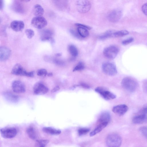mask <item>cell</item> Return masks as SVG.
<instances>
[{
  "label": "cell",
  "instance_id": "cell-1",
  "mask_svg": "<svg viewBox=\"0 0 147 147\" xmlns=\"http://www.w3.org/2000/svg\"><path fill=\"white\" fill-rule=\"evenodd\" d=\"M121 84L122 86L124 89L130 92H135L138 86L137 81L130 77H126L123 78Z\"/></svg>",
  "mask_w": 147,
  "mask_h": 147
},
{
  "label": "cell",
  "instance_id": "cell-2",
  "mask_svg": "<svg viewBox=\"0 0 147 147\" xmlns=\"http://www.w3.org/2000/svg\"><path fill=\"white\" fill-rule=\"evenodd\" d=\"M122 142V139L121 136L115 133L109 134L106 139L107 146L110 147H119L121 145Z\"/></svg>",
  "mask_w": 147,
  "mask_h": 147
},
{
  "label": "cell",
  "instance_id": "cell-3",
  "mask_svg": "<svg viewBox=\"0 0 147 147\" xmlns=\"http://www.w3.org/2000/svg\"><path fill=\"white\" fill-rule=\"evenodd\" d=\"M76 6L78 11L82 13L87 12L91 8V4L88 0H78Z\"/></svg>",
  "mask_w": 147,
  "mask_h": 147
},
{
  "label": "cell",
  "instance_id": "cell-4",
  "mask_svg": "<svg viewBox=\"0 0 147 147\" xmlns=\"http://www.w3.org/2000/svg\"><path fill=\"white\" fill-rule=\"evenodd\" d=\"M102 69L103 73L109 76H114L117 73V70L115 65L111 63L106 62L102 66Z\"/></svg>",
  "mask_w": 147,
  "mask_h": 147
},
{
  "label": "cell",
  "instance_id": "cell-5",
  "mask_svg": "<svg viewBox=\"0 0 147 147\" xmlns=\"http://www.w3.org/2000/svg\"><path fill=\"white\" fill-rule=\"evenodd\" d=\"M119 51V48L115 46H111L105 48L103 50L104 55L107 58L113 59L117 55Z\"/></svg>",
  "mask_w": 147,
  "mask_h": 147
},
{
  "label": "cell",
  "instance_id": "cell-6",
  "mask_svg": "<svg viewBox=\"0 0 147 147\" xmlns=\"http://www.w3.org/2000/svg\"><path fill=\"white\" fill-rule=\"evenodd\" d=\"M0 133L3 138H11L16 136L17 133V130L14 127H5L1 129Z\"/></svg>",
  "mask_w": 147,
  "mask_h": 147
},
{
  "label": "cell",
  "instance_id": "cell-7",
  "mask_svg": "<svg viewBox=\"0 0 147 147\" xmlns=\"http://www.w3.org/2000/svg\"><path fill=\"white\" fill-rule=\"evenodd\" d=\"M32 26L38 29H42L45 27L47 22L46 19L42 16H35L32 18L31 21Z\"/></svg>",
  "mask_w": 147,
  "mask_h": 147
},
{
  "label": "cell",
  "instance_id": "cell-8",
  "mask_svg": "<svg viewBox=\"0 0 147 147\" xmlns=\"http://www.w3.org/2000/svg\"><path fill=\"white\" fill-rule=\"evenodd\" d=\"M49 90L48 88L42 82H39L34 85L33 88L34 93L36 95L46 94Z\"/></svg>",
  "mask_w": 147,
  "mask_h": 147
},
{
  "label": "cell",
  "instance_id": "cell-9",
  "mask_svg": "<svg viewBox=\"0 0 147 147\" xmlns=\"http://www.w3.org/2000/svg\"><path fill=\"white\" fill-rule=\"evenodd\" d=\"M95 91L106 100L114 99L116 97V96L114 94L107 90L105 88L102 87H97L95 89Z\"/></svg>",
  "mask_w": 147,
  "mask_h": 147
},
{
  "label": "cell",
  "instance_id": "cell-10",
  "mask_svg": "<svg viewBox=\"0 0 147 147\" xmlns=\"http://www.w3.org/2000/svg\"><path fill=\"white\" fill-rule=\"evenodd\" d=\"M11 87L13 91L16 93H23L26 91L25 85L20 80L13 81L12 83Z\"/></svg>",
  "mask_w": 147,
  "mask_h": 147
},
{
  "label": "cell",
  "instance_id": "cell-11",
  "mask_svg": "<svg viewBox=\"0 0 147 147\" xmlns=\"http://www.w3.org/2000/svg\"><path fill=\"white\" fill-rule=\"evenodd\" d=\"M122 14V12L120 10L114 9L109 13L107 16L108 19L111 22H116L120 19Z\"/></svg>",
  "mask_w": 147,
  "mask_h": 147
},
{
  "label": "cell",
  "instance_id": "cell-12",
  "mask_svg": "<svg viewBox=\"0 0 147 147\" xmlns=\"http://www.w3.org/2000/svg\"><path fill=\"white\" fill-rule=\"evenodd\" d=\"M27 71L19 64H16L13 67L11 73L14 75L19 76H27Z\"/></svg>",
  "mask_w": 147,
  "mask_h": 147
},
{
  "label": "cell",
  "instance_id": "cell-13",
  "mask_svg": "<svg viewBox=\"0 0 147 147\" xmlns=\"http://www.w3.org/2000/svg\"><path fill=\"white\" fill-rule=\"evenodd\" d=\"M128 107L125 104H121L114 107L112 109V111L115 114L122 116L124 115L128 111Z\"/></svg>",
  "mask_w": 147,
  "mask_h": 147
},
{
  "label": "cell",
  "instance_id": "cell-14",
  "mask_svg": "<svg viewBox=\"0 0 147 147\" xmlns=\"http://www.w3.org/2000/svg\"><path fill=\"white\" fill-rule=\"evenodd\" d=\"M24 22L21 20H16L12 21L10 24L11 29L16 32L22 31L24 28Z\"/></svg>",
  "mask_w": 147,
  "mask_h": 147
},
{
  "label": "cell",
  "instance_id": "cell-15",
  "mask_svg": "<svg viewBox=\"0 0 147 147\" xmlns=\"http://www.w3.org/2000/svg\"><path fill=\"white\" fill-rule=\"evenodd\" d=\"M11 51L8 47L5 46L1 47L0 48V59L1 61L7 60L11 55Z\"/></svg>",
  "mask_w": 147,
  "mask_h": 147
},
{
  "label": "cell",
  "instance_id": "cell-16",
  "mask_svg": "<svg viewBox=\"0 0 147 147\" xmlns=\"http://www.w3.org/2000/svg\"><path fill=\"white\" fill-rule=\"evenodd\" d=\"M53 33L51 30L49 29H45L41 32L40 38L42 41L53 42Z\"/></svg>",
  "mask_w": 147,
  "mask_h": 147
},
{
  "label": "cell",
  "instance_id": "cell-17",
  "mask_svg": "<svg viewBox=\"0 0 147 147\" xmlns=\"http://www.w3.org/2000/svg\"><path fill=\"white\" fill-rule=\"evenodd\" d=\"M132 122L135 124H141L147 123V115L137 114L133 118Z\"/></svg>",
  "mask_w": 147,
  "mask_h": 147
},
{
  "label": "cell",
  "instance_id": "cell-18",
  "mask_svg": "<svg viewBox=\"0 0 147 147\" xmlns=\"http://www.w3.org/2000/svg\"><path fill=\"white\" fill-rule=\"evenodd\" d=\"M26 133L30 138L33 140H37L38 134L36 129L32 126H30L27 129Z\"/></svg>",
  "mask_w": 147,
  "mask_h": 147
},
{
  "label": "cell",
  "instance_id": "cell-19",
  "mask_svg": "<svg viewBox=\"0 0 147 147\" xmlns=\"http://www.w3.org/2000/svg\"><path fill=\"white\" fill-rule=\"evenodd\" d=\"M3 95L7 100L11 102L16 103L19 100V98L18 96L10 92H5Z\"/></svg>",
  "mask_w": 147,
  "mask_h": 147
},
{
  "label": "cell",
  "instance_id": "cell-20",
  "mask_svg": "<svg viewBox=\"0 0 147 147\" xmlns=\"http://www.w3.org/2000/svg\"><path fill=\"white\" fill-rule=\"evenodd\" d=\"M111 120L110 113L107 111H104L101 113L99 117L98 121L99 123H109Z\"/></svg>",
  "mask_w": 147,
  "mask_h": 147
},
{
  "label": "cell",
  "instance_id": "cell-21",
  "mask_svg": "<svg viewBox=\"0 0 147 147\" xmlns=\"http://www.w3.org/2000/svg\"><path fill=\"white\" fill-rule=\"evenodd\" d=\"M32 12L36 16H42L44 13V10L40 5L36 4L34 6Z\"/></svg>",
  "mask_w": 147,
  "mask_h": 147
},
{
  "label": "cell",
  "instance_id": "cell-22",
  "mask_svg": "<svg viewBox=\"0 0 147 147\" xmlns=\"http://www.w3.org/2000/svg\"><path fill=\"white\" fill-rule=\"evenodd\" d=\"M42 130L45 133L51 135H58L61 133L60 130L50 127H44Z\"/></svg>",
  "mask_w": 147,
  "mask_h": 147
},
{
  "label": "cell",
  "instance_id": "cell-23",
  "mask_svg": "<svg viewBox=\"0 0 147 147\" xmlns=\"http://www.w3.org/2000/svg\"><path fill=\"white\" fill-rule=\"evenodd\" d=\"M108 123H99L96 128L90 133V136H93L100 132L108 125Z\"/></svg>",
  "mask_w": 147,
  "mask_h": 147
},
{
  "label": "cell",
  "instance_id": "cell-24",
  "mask_svg": "<svg viewBox=\"0 0 147 147\" xmlns=\"http://www.w3.org/2000/svg\"><path fill=\"white\" fill-rule=\"evenodd\" d=\"M88 30L85 28L78 26V32L82 37L86 38L89 35V32Z\"/></svg>",
  "mask_w": 147,
  "mask_h": 147
},
{
  "label": "cell",
  "instance_id": "cell-25",
  "mask_svg": "<svg viewBox=\"0 0 147 147\" xmlns=\"http://www.w3.org/2000/svg\"><path fill=\"white\" fill-rule=\"evenodd\" d=\"M68 49L71 55L73 57H76L78 54V51L76 47L74 45H70Z\"/></svg>",
  "mask_w": 147,
  "mask_h": 147
},
{
  "label": "cell",
  "instance_id": "cell-26",
  "mask_svg": "<svg viewBox=\"0 0 147 147\" xmlns=\"http://www.w3.org/2000/svg\"><path fill=\"white\" fill-rule=\"evenodd\" d=\"M49 141L47 140H37L35 143V146L38 147L45 146L49 143Z\"/></svg>",
  "mask_w": 147,
  "mask_h": 147
},
{
  "label": "cell",
  "instance_id": "cell-27",
  "mask_svg": "<svg viewBox=\"0 0 147 147\" xmlns=\"http://www.w3.org/2000/svg\"><path fill=\"white\" fill-rule=\"evenodd\" d=\"M129 32L125 30L114 31L113 33V37H120L128 34Z\"/></svg>",
  "mask_w": 147,
  "mask_h": 147
},
{
  "label": "cell",
  "instance_id": "cell-28",
  "mask_svg": "<svg viewBox=\"0 0 147 147\" xmlns=\"http://www.w3.org/2000/svg\"><path fill=\"white\" fill-rule=\"evenodd\" d=\"M114 31L112 30L107 31L104 34L100 36L99 38L101 40H104L109 38L113 37V33Z\"/></svg>",
  "mask_w": 147,
  "mask_h": 147
},
{
  "label": "cell",
  "instance_id": "cell-29",
  "mask_svg": "<svg viewBox=\"0 0 147 147\" xmlns=\"http://www.w3.org/2000/svg\"><path fill=\"white\" fill-rule=\"evenodd\" d=\"M84 67L85 66L84 64L82 62H80L74 68L73 71H81L83 69Z\"/></svg>",
  "mask_w": 147,
  "mask_h": 147
},
{
  "label": "cell",
  "instance_id": "cell-30",
  "mask_svg": "<svg viewBox=\"0 0 147 147\" xmlns=\"http://www.w3.org/2000/svg\"><path fill=\"white\" fill-rule=\"evenodd\" d=\"M90 131L88 128H80L78 130V133L79 135L82 136L87 134Z\"/></svg>",
  "mask_w": 147,
  "mask_h": 147
},
{
  "label": "cell",
  "instance_id": "cell-31",
  "mask_svg": "<svg viewBox=\"0 0 147 147\" xmlns=\"http://www.w3.org/2000/svg\"><path fill=\"white\" fill-rule=\"evenodd\" d=\"M47 72L45 69H40L38 70L37 72V75L40 76L45 77L47 76Z\"/></svg>",
  "mask_w": 147,
  "mask_h": 147
},
{
  "label": "cell",
  "instance_id": "cell-32",
  "mask_svg": "<svg viewBox=\"0 0 147 147\" xmlns=\"http://www.w3.org/2000/svg\"><path fill=\"white\" fill-rule=\"evenodd\" d=\"M25 32L27 38L30 39L32 38L34 34V31L30 29H26Z\"/></svg>",
  "mask_w": 147,
  "mask_h": 147
},
{
  "label": "cell",
  "instance_id": "cell-33",
  "mask_svg": "<svg viewBox=\"0 0 147 147\" xmlns=\"http://www.w3.org/2000/svg\"><path fill=\"white\" fill-rule=\"evenodd\" d=\"M139 131L142 135L147 140V126L141 127Z\"/></svg>",
  "mask_w": 147,
  "mask_h": 147
},
{
  "label": "cell",
  "instance_id": "cell-34",
  "mask_svg": "<svg viewBox=\"0 0 147 147\" xmlns=\"http://www.w3.org/2000/svg\"><path fill=\"white\" fill-rule=\"evenodd\" d=\"M134 40L133 37H130L123 41L122 43L123 45H127L132 42Z\"/></svg>",
  "mask_w": 147,
  "mask_h": 147
},
{
  "label": "cell",
  "instance_id": "cell-35",
  "mask_svg": "<svg viewBox=\"0 0 147 147\" xmlns=\"http://www.w3.org/2000/svg\"><path fill=\"white\" fill-rule=\"evenodd\" d=\"M137 114L147 115V105L142 108Z\"/></svg>",
  "mask_w": 147,
  "mask_h": 147
},
{
  "label": "cell",
  "instance_id": "cell-36",
  "mask_svg": "<svg viewBox=\"0 0 147 147\" xmlns=\"http://www.w3.org/2000/svg\"><path fill=\"white\" fill-rule=\"evenodd\" d=\"M142 10L143 13L147 16V3L144 4L142 7Z\"/></svg>",
  "mask_w": 147,
  "mask_h": 147
},
{
  "label": "cell",
  "instance_id": "cell-37",
  "mask_svg": "<svg viewBox=\"0 0 147 147\" xmlns=\"http://www.w3.org/2000/svg\"><path fill=\"white\" fill-rule=\"evenodd\" d=\"M53 61L54 63L58 65H62L64 63V62L62 61L59 59H54Z\"/></svg>",
  "mask_w": 147,
  "mask_h": 147
},
{
  "label": "cell",
  "instance_id": "cell-38",
  "mask_svg": "<svg viewBox=\"0 0 147 147\" xmlns=\"http://www.w3.org/2000/svg\"><path fill=\"white\" fill-rule=\"evenodd\" d=\"M70 31L71 33L74 36L78 38H80L81 37L79 34L78 32H77L73 30H71Z\"/></svg>",
  "mask_w": 147,
  "mask_h": 147
},
{
  "label": "cell",
  "instance_id": "cell-39",
  "mask_svg": "<svg viewBox=\"0 0 147 147\" xmlns=\"http://www.w3.org/2000/svg\"><path fill=\"white\" fill-rule=\"evenodd\" d=\"M75 25L76 26H78H78L82 27L85 28L88 30H90V29H91L92 28L90 26H88L86 25H84L83 24H78V23L77 24H77H75Z\"/></svg>",
  "mask_w": 147,
  "mask_h": 147
},
{
  "label": "cell",
  "instance_id": "cell-40",
  "mask_svg": "<svg viewBox=\"0 0 147 147\" xmlns=\"http://www.w3.org/2000/svg\"><path fill=\"white\" fill-rule=\"evenodd\" d=\"M143 88L144 91L147 93V81L143 84Z\"/></svg>",
  "mask_w": 147,
  "mask_h": 147
},
{
  "label": "cell",
  "instance_id": "cell-41",
  "mask_svg": "<svg viewBox=\"0 0 147 147\" xmlns=\"http://www.w3.org/2000/svg\"><path fill=\"white\" fill-rule=\"evenodd\" d=\"M34 76V72L33 71H31L28 72L27 75V77H33Z\"/></svg>",
  "mask_w": 147,
  "mask_h": 147
},
{
  "label": "cell",
  "instance_id": "cell-42",
  "mask_svg": "<svg viewBox=\"0 0 147 147\" xmlns=\"http://www.w3.org/2000/svg\"><path fill=\"white\" fill-rule=\"evenodd\" d=\"M80 85L84 88H89V86L87 84L84 83H81Z\"/></svg>",
  "mask_w": 147,
  "mask_h": 147
},
{
  "label": "cell",
  "instance_id": "cell-43",
  "mask_svg": "<svg viewBox=\"0 0 147 147\" xmlns=\"http://www.w3.org/2000/svg\"><path fill=\"white\" fill-rule=\"evenodd\" d=\"M3 6V0H0V9H2Z\"/></svg>",
  "mask_w": 147,
  "mask_h": 147
},
{
  "label": "cell",
  "instance_id": "cell-44",
  "mask_svg": "<svg viewBox=\"0 0 147 147\" xmlns=\"http://www.w3.org/2000/svg\"><path fill=\"white\" fill-rule=\"evenodd\" d=\"M59 87L58 86H57L54 88V89L53 90V92H55L59 90Z\"/></svg>",
  "mask_w": 147,
  "mask_h": 147
},
{
  "label": "cell",
  "instance_id": "cell-45",
  "mask_svg": "<svg viewBox=\"0 0 147 147\" xmlns=\"http://www.w3.org/2000/svg\"><path fill=\"white\" fill-rule=\"evenodd\" d=\"M53 74L52 73L50 72L47 74V76H53Z\"/></svg>",
  "mask_w": 147,
  "mask_h": 147
},
{
  "label": "cell",
  "instance_id": "cell-46",
  "mask_svg": "<svg viewBox=\"0 0 147 147\" xmlns=\"http://www.w3.org/2000/svg\"><path fill=\"white\" fill-rule=\"evenodd\" d=\"M24 2H29L30 0H20Z\"/></svg>",
  "mask_w": 147,
  "mask_h": 147
},
{
  "label": "cell",
  "instance_id": "cell-47",
  "mask_svg": "<svg viewBox=\"0 0 147 147\" xmlns=\"http://www.w3.org/2000/svg\"><path fill=\"white\" fill-rule=\"evenodd\" d=\"M56 55L57 56H60L61 55V54L60 53H57L56 54Z\"/></svg>",
  "mask_w": 147,
  "mask_h": 147
}]
</instances>
